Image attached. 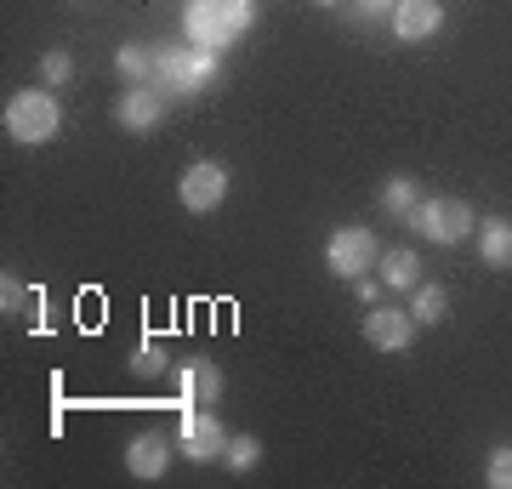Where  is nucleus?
<instances>
[{"mask_svg": "<svg viewBox=\"0 0 512 489\" xmlns=\"http://www.w3.org/2000/svg\"><path fill=\"white\" fill-rule=\"evenodd\" d=\"M251 23H256V0H188L183 6L188 40L205 46V52H217V57L251 35Z\"/></svg>", "mask_w": 512, "mask_h": 489, "instance_id": "f257e3e1", "label": "nucleus"}, {"mask_svg": "<svg viewBox=\"0 0 512 489\" xmlns=\"http://www.w3.org/2000/svg\"><path fill=\"white\" fill-rule=\"evenodd\" d=\"M222 74V57L205 52V46H154V86L165 97H205V91L217 86Z\"/></svg>", "mask_w": 512, "mask_h": 489, "instance_id": "f03ea898", "label": "nucleus"}, {"mask_svg": "<svg viewBox=\"0 0 512 489\" xmlns=\"http://www.w3.org/2000/svg\"><path fill=\"white\" fill-rule=\"evenodd\" d=\"M0 126H6V137H12V143H23V148L52 143L57 131H63V109H57L52 86L12 91V97H6V114H0Z\"/></svg>", "mask_w": 512, "mask_h": 489, "instance_id": "7ed1b4c3", "label": "nucleus"}, {"mask_svg": "<svg viewBox=\"0 0 512 489\" xmlns=\"http://www.w3.org/2000/svg\"><path fill=\"white\" fill-rule=\"evenodd\" d=\"M410 228H416L427 245H461L467 234H478L473 205L456 200V194H427V200L410 211Z\"/></svg>", "mask_w": 512, "mask_h": 489, "instance_id": "20e7f679", "label": "nucleus"}, {"mask_svg": "<svg viewBox=\"0 0 512 489\" xmlns=\"http://www.w3.org/2000/svg\"><path fill=\"white\" fill-rule=\"evenodd\" d=\"M382 262V251H376V234L370 228H359V222H348V228H330L325 239V268L336 273V279H359V273H370Z\"/></svg>", "mask_w": 512, "mask_h": 489, "instance_id": "39448f33", "label": "nucleus"}, {"mask_svg": "<svg viewBox=\"0 0 512 489\" xmlns=\"http://www.w3.org/2000/svg\"><path fill=\"white\" fill-rule=\"evenodd\" d=\"M177 444H183V455L194 461V467H205V461H222V450H228V427L217 421L211 404H188L183 427H177Z\"/></svg>", "mask_w": 512, "mask_h": 489, "instance_id": "423d86ee", "label": "nucleus"}, {"mask_svg": "<svg viewBox=\"0 0 512 489\" xmlns=\"http://www.w3.org/2000/svg\"><path fill=\"white\" fill-rule=\"evenodd\" d=\"M177 200H183V211H194V217L217 211V205L228 200V165L222 160H194L183 177H177Z\"/></svg>", "mask_w": 512, "mask_h": 489, "instance_id": "0eeeda50", "label": "nucleus"}, {"mask_svg": "<svg viewBox=\"0 0 512 489\" xmlns=\"http://www.w3.org/2000/svg\"><path fill=\"white\" fill-rule=\"evenodd\" d=\"M165 103H171V97H165L154 80H137V86H126L120 97H114V120H120L126 131H143L148 137V131L165 120Z\"/></svg>", "mask_w": 512, "mask_h": 489, "instance_id": "6e6552de", "label": "nucleus"}, {"mask_svg": "<svg viewBox=\"0 0 512 489\" xmlns=\"http://www.w3.org/2000/svg\"><path fill=\"white\" fill-rule=\"evenodd\" d=\"M387 23H393V35L404 46H421V40H433L444 29V0H399Z\"/></svg>", "mask_w": 512, "mask_h": 489, "instance_id": "1a4fd4ad", "label": "nucleus"}, {"mask_svg": "<svg viewBox=\"0 0 512 489\" xmlns=\"http://www.w3.org/2000/svg\"><path fill=\"white\" fill-rule=\"evenodd\" d=\"M126 472L137 478V484H154V478H165L171 472V438L165 433H131V444H126Z\"/></svg>", "mask_w": 512, "mask_h": 489, "instance_id": "9d476101", "label": "nucleus"}, {"mask_svg": "<svg viewBox=\"0 0 512 489\" xmlns=\"http://www.w3.org/2000/svg\"><path fill=\"white\" fill-rule=\"evenodd\" d=\"M365 342L376 347V353H404V347L416 342V319L410 313H399V308H376L365 313Z\"/></svg>", "mask_w": 512, "mask_h": 489, "instance_id": "9b49d317", "label": "nucleus"}, {"mask_svg": "<svg viewBox=\"0 0 512 489\" xmlns=\"http://www.w3.org/2000/svg\"><path fill=\"white\" fill-rule=\"evenodd\" d=\"M177 393H183V404H211V410H217L222 393H228L222 364H217V359H188V364H177Z\"/></svg>", "mask_w": 512, "mask_h": 489, "instance_id": "f8f14e48", "label": "nucleus"}, {"mask_svg": "<svg viewBox=\"0 0 512 489\" xmlns=\"http://www.w3.org/2000/svg\"><path fill=\"white\" fill-rule=\"evenodd\" d=\"M478 256H484V268H512V217L478 222Z\"/></svg>", "mask_w": 512, "mask_h": 489, "instance_id": "ddd939ff", "label": "nucleus"}, {"mask_svg": "<svg viewBox=\"0 0 512 489\" xmlns=\"http://www.w3.org/2000/svg\"><path fill=\"white\" fill-rule=\"evenodd\" d=\"M410 319H416L421 330L444 325V319H450V290H444V285H416V290H410Z\"/></svg>", "mask_w": 512, "mask_h": 489, "instance_id": "4468645a", "label": "nucleus"}, {"mask_svg": "<svg viewBox=\"0 0 512 489\" xmlns=\"http://www.w3.org/2000/svg\"><path fill=\"white\" fill-rule=\"evenodd\" d=\"M416 205H421V182L416 177H404V171H399V177H387V188H382V211H387V217L410 222Z\"/></svg>", "mask_w": 512, "mask_h": 489, "instance_id": "2eb2a0df", "label": "nucleus"}, {"mask_svg": "<svg viewBox=\"0 0 512 489\" xmlns=\"http://www.w3.org/2000/svg\"><path fill=\"white\" fill-rule=\"evenodd\" d=\"M382 285L387 290H416L421 285V262H416V251H382Z\"/></svg>", "mask_w": 512, "mask_h": 489, "instance_id": "dca6fc26", "label": "nucleus"}, {"mask_svg": "<svg viewBox=\"0 0 512 489\" xmlns=\"http://www.w3.org/2000/svg\"><path fill=\"white\" fill-rule=\"evenodd\" d=\"M131 376H143V381H160L165 370H177V364H171V353H165V342H154V336H143V342L131 347Z\"/></svg>", "mask_w": 512, "mask_h": 489, "instance_id": "f3484780", "label": "nucleus"}, {"mask_svg": "<svg viewBox=\"0 0 512 489\" xmlns=\"http://www.w3.org/2000/svg\"><path fill=\"white\" fill-rule=\"evenodd\" d=\"M114 69H120V80H126V86H137V80H154V46H143V40H126V46L114 52Z\"/></svg>", "mask_w": 512, "mask_h": 489, "instance_id": "a211bd4d", "label": "nucleus"}, {"mask_svg": "<svg viewBox=\"0 0 512 489\" xmlns=\"http://www.w3.org/2000/svg\"><path fill=\"white\" fill-rule=\"evenodd\" d=\"M222 467L234 472V478H239V472H256V467H262V438H256V433L228 438V450H222Z\"/></svg>", "mask_w": 512, "mask_h": 489, "instance_id": "6ab92c4d", "label": "nucleus"}, {"mask_svg": "<svg viewBox=\"0 0 512 489\" xmlns=\"http://www.w3.org/2000/svg\"><path fill=\"white\" fill-rule=\"evenodd\" d=\"M74 80V57L57 46V52H40V86H52V91H63Z\"/></svg>", "mask_w": 512, "mask_h": 489, "instance_id": "aec40b11", "label": "nucleus"}, {"mask_svg": "<svg viewBox=\"0 0 512 489\" xmlns=\"http://www.w3.org/2000/svg\"><path fill=\"white\" fill-rule=\"evenodd\" d=\"M484 484L490 489H512V444L490 450V467H484Z\"/></svg>", "mask_w": 512, "mask_h": 489, "instance_id": "412c9836", "label": "nucleus"}, {"mask_svg": "<svg viewBox=\"0 0 512 489\" xmlns=\"http://www.w3.org/2000/svg\"><path fill=\"white\" fill-rule=\"evenodd\" d=\"M23 302H29V296H23V285H18V279H12V273H6V279H0V313L12 319V313H18Z\"/></svg>", "mask_w": 512, "mask_h": 489, "instance_id": "4be33fe9", "label": "nucleus"}, {"mask_svg": "<svg viewBox=\"0 0 512 489\" xmlns=\"http://www.w3.org/2000/svg\"><path fill=\"white\" fill-rule=\"evenodd\" d=\"M399 0H359V18H393Z\"/></svg>", "mask_w": 512, "mask_h": 489, "instance_id": "5701e85b", "label": "nucleus"}, {"mask_svg": "<svg viewBox=\"0 0 512 489\" xmlns=\"http://www.w3.org/2000/svg\"><path fill=\"white\" fill-rule=\"evenodd\" d=\"M353 296H359L365 308H376V279H365V273H359V279H353Z\"/></svg>", "mask_w": 512, "mask_h": 489, "instance_id": "b1692460", "label": "nucleus"}, {"mask_svg": "<svg viewBox=\"0 0 512 489\" xmlns=\"http://www.w3.org/2000/svg\"><path fill=\"white\" fill-rule=\"evenodd\" d=\"M313 6H336V0H313Z\"/></svg>", "mask_w": 512, "mask_h": 489, "instance_id": "393cba45", "label": "nucleus"}]
</instances>
